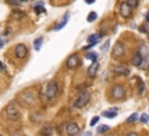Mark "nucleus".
Listing matches in <instances>:
<instances>
[{
	"label": "nucleus",
	"instance_id": "28",
	"mask_svg": "<svg viewBox=\"0 0 149 136\" xmlns=\"http://www.w3.org/2000/svg\"><path fill=\"white\" fill-rule=\"evenodd\" d=\"M98 122H99V116H95V117L91 120V126L93 127V126H96Z\"/></svg>",
	"mask_w": 149,
	"mask_h": 136
},
{
	"label": "nucleus",
	"instance_id": "3",
	"mask_svg": "<svg viewBox=\"0 0 149 136\" xmlns=\"http://www.w3.org/2000/svg\"><path fill=\"white\" fill-rule=\"evenodd\" d=\"M88 101H90V94L86 93V92H83V93H80V94L77 96V99L75 100L73 107H76V108H83L84 106L87 104Z\"/></svg>",
	"mask_w": 149,
	"mask_h": 136
},
{
	"label": "nucleus",
	"instance_id": "1",
	"mask_svg": "<svg viewBox=\"0 0 149 136\" xmlns=\"http://www.w3.org/2000/svg\"><path fill=\"white\" fill-rule=\"evenodd\" d=\"M5 114H6L7 120L13 121V122H14V121H18V120L20 119V112H19V109H18V107L14 106L13 103H11V104H8V106L6 107Z\"/></svg>",
	"mask_w": 149,
	"mask_h": 136
},
{
	"label": "nucleus",
	"instance_id": "33",
	"mask_svg": "<svg viewBox=\"0 0 149 136\" xmlns=\"http://www.w3.org/2000/svg\"><path fill=\"white\" fill-rule=\"evenodd\" d=\"M96 1V0H85V3L86 4H88V5H91V4H93Z\"/></svg>",
	"mask_w": 149,
	"mask_h": 136
},
{
	"label": "nucleus",
	"instance_id": "21",
	"mask_svg": "<svg viewBox=\"0 0 149 136\" xmlns=\"http://www.w3.org/2000/svg\"><path fill=\"white\" fill-rule=\"evenodd\" d=\"M108 130H110V127H108V126H106V124H101L100 127H98L97 133H98V134H104V133H106V131H108Z\"/></svg>",
	"mask_w": 149,
	"mask_h": 136
},
{
	"label": "nucleus",
	"instance_id": "38",
	"mask_svg": "<svg viewBox=\"0 0 149 136\" xmlns=\"http://www.w3.org/2000/svg\"><path fill=\"white\" fill-rule=\"evenodd\" d=\"M148 40H149V32H148Z\"/></svg>",
	"mask_w": 149,
	"mask_h": 136
},
{
	"label": "nucleus",
	"instance_id": "31",
	"mask_svg": "<svg viewBox=\"0 0 149 136\" xmlns=\"http://www.w3.org/2000/svg\"><path fill=\"white\" fill-rule=\"evenodd\" d=\"M80 136H92V133H91V131H86V133L82 134Z\"/></svg>",
	"mask_w": 149,
	"mask_h": 136
},
{
	"label": "nucleus",
	"instance_id": "22",
	"mask_svg": "<svg viewBox=\"0 0 149 136\" xmlns=\"http://www.w3.org/2000/svg\"><path fill=\"white\" fill-rule=\"evenodd\" d=\"M42 42H43L42 38H39V39H36V40L34 41V47H35V49H36V50H40V49H41Z\"/></svg>",
	"mask_w": 149,
	"mask_h": 136
},
{
	"label": "nucleus",
	"instance_id": "36",
	"mask_svg": "<svg viewBox=\"0 0 149 136\" xmlns=\"http://www.w3.org/2000/svg\"><path fill=\"white\" fill-rule=\"evenodd\" d=\"M140 30H141V32H142V33H143V32H147V31H146L147 28H146V27H143V26L141 27V28H140Z\"/></svg>",
	"mask_w": 149,
	"mask_h": 136
},
{
	"label": "nucleus",
	"instance_id": "23",
	"mask_svg": "<svg viewBox=\"0 0 149 136\" xmlns=\"http://www.w3.org/2000/svg\"><path fill=\"white\" fill-rule=\"evenodd\" d=\"M126 3H127L132 8H136V7L139 6V3H140V1H139V0H127Z\"/></svg>",
	"mask_w": 149,
	"mask_h": 136
},
{
	"label": "nucleus",
	"instance_id": "5",
	"mask_svg": "<svg viewBox=\"0 0 149 136\" xmlns=\"http://www.w3.org/2000/svg\"><path fill=\"white\" fill-rule=\"evenodd\" d=\"M124 53H125V46L121 43V42H116L112 49V57L113 58H120L124 55Z\"/></svg>",
	"mask_w": 149,
	"mask_h": 136
},
{
	"label": "nucleus",
	"instance_id": "18",
	"mask_svg": "<svg viewBox=\"0 0 149 136\" xmlns=\"http://www.w3.org/2000/svg\"><path fill=\"white\" fill-rule=\"evenodd\" d=\"M136 81H137V85H139V93L142 94L143 90H144V84H143V81L141 80V77H136Z\"/></svg>",
	"mask_w": 149,
	"mask_h": 136
},
{
	"label": "nucleus",
	"instance_id": "12",
	"mask_svg": "<svg viewBox=\"0 0 149 136\" xmlns=\"http://www.w3.org/2000/svg\"><path fill=\"white\" fill-rule=\"evenodd\" d=\"M142 61H143L142 55L140 54V52H136V53L134 54V57H133V60H132L133 65H134V66H136V67H139V66H141Z\"/></svg>",
	"mask_w": 149,
	"mask_h": 136
},
{
	"label": "nucleus",
	"instance_id": "15",
	"mask_svg": "<svg viewBox=\"0 0 149 136\" xmlns=\"http://www.w3.org/2000/svg\"><path fill=\"white\" fill-rule=\"evenodd\" d=\"M100 34H91L90 37L87 38V42L88 43H97L98 42V40L100 39Z\"/></svg>",
	"mask_w": 149,
	"mask_h": 136
},
{
	"label": "nucleus",
	"instance_id": "6",
	"mask_svg": "<svg viewBox=\"0 0 149 136\" xmlns=\"http://www.w3.org/2000/svg\"><path fill=\"white\" fill-rule=\"evenodd\" d=\"M14 52H15V57H16L18 59H24L26 55H27V52H28V50H27L26 45L19 43V45H16Z\"/></svg>",
	"mask_w": 149,
	"mask_h": 136
},
{
	"label": "nucleus",
	"instance_id": "32",
	"mask_svg": "<svg viewBox=\"0 0 149 136\" xmlns=\"http://www.w3.org/2000/svg\"><path fill=\"white\" fill-rule=\"evenodd\" d=\"M126 136H139L136 133H134V131H131V133H128Z\"/></svg>",
	"mask_w": 149,
	"mask_h": 136
},
{
	"label": "nucleus",
	"instance_id": "24",
	"mask_svg": "<svg viewBox=\"0 0 149 136\" xmlns=\"http://www.w3.org/2000/svg\"><path fill=\"white\" fill-rule=\"evenodd\" d=\"M137 119H139V114H137V113H134V114H132V115L127 119V122H128V123H131V122H135Z\"/></svg>",
	"mask_w": 149,
	"mask_h": 136
},
{
	"label": "nucleus",
	"instance_id": "13",
	"mask_svg": "<svg viewBox=\"0 0 149 136\" xmlns=\"http://www.w3.org/2000/svg\"><path fill=\"white\" fill-rule=\"evenodd\" d=\"M69 17H70V14L69 13H67L64 17H63V19H62V21L59 22L58 25H56L55 26V31H58V30H61V28H63V27L68 23V20H69Z\"/></svg>",
	"mask_w": 149,
	"mask_h": 136
},
{
	"label": "nucleus",
	"instance_id": "35",
	"mask_svg": "<svg viewBox=\"0 0 149 136\" xmlns=\"http://www.w3.org/2000/svg\"><path fill=\"white\" fill-rule=\"evenodd\" d=\"M4 46V41H3V39L1 38H0V48H1Z\"/></svg>",
	"mask_w": 149,
	"mask_h": 136
},
{
	"label": "nucleus",
	"instance_id": "37",
	"mask_svg": "<svg viewBox=\"0 0 149 136\" xmlns=\"http://www.w3.org/2000/svg\"><path fill=\"white\" fill-rule=\"evenodd\" d=\"M107 136H115V135H113V134H110V135H107Z\"/></svg>",
	"mask_w": 149,
	"mask_h": 136
},
{
	"label": "nucleus",
	"instance_id": "10",
	"mask_svg": "<svg viewBox=\"0 0 149 136\" xmlns=\"http://www.w3.org/2000/svg\"><path fill=\"white\" fill-rule=\"evenodd\" d=\"M98 67H99L98 61H95L90 67H88V69H87V76L88 77H93L96 75L97 70H98Z\"/></svg>",
	"mask_w": 149,
	"mask_h": 136
},
{
	"label": "nucleus",
	"instance_id": "40",
	"mask_svg": "<svg viewBox=\"0 0 149 136\" xmlns=\"http://www.w3.org/2000/svg\"><path fill=\"white\" fill-rule=\"evenodd\" d=\"M15 136H18V135H15Z\"/></svg>",
	"mask_w": 149,
	"mask_h": 136
},
{
	"label": "nucleus",
	"instance_id": "29",
	"mask_svg": "<svg viewBox=\"0 0 149 136\" xmlns=\"http://www.w3.org/2000/svg\"><path fill=\"white\" fill-rule=\"evenodd\" d=\"M108 46H110V40H107V41L101 46V50H106V49L108 48Z\"/></svg>",
	"mask_w": 149,
	"mask_h": 136
},
{
	"label": "nucleus",
	"instance_id": "4",
	"mask_svg": "<svg viewBox=\"0 0 149 136\" xmlns=\"http://www.w3.org/2000/svg\"><path fill=\"white\" fill-rule=\"evenodd\" d=\"M112 96L115 99V100H121L125 97L126 95V92H125V88L120 85H115L113 88H112V92H111Z\"/></svg>",
	"mask_w": 149,
	"mask_h": 136
},
{
	"label": "nucleus",
	"instance_id": "17",
	"mask_svg": "<svg viewBox=\"0 0 149 136\" xmlns=\"http://www.w3.org/2000/svg\"><path fill=\"white\" fill-rule=\"evenodd\" d=\"M23 17H24V13H22L21 11H13V13L11 15V18L12 19H15V20H20Z\"/></svg>",
	"mask_w": 149,
	"mask_h": 136
},
{
	"label": "nucleus",
	"instance_id": "39",
	"mask_svg": "<svg viewBox=\"0 0 149 136\" xmlns=\"http://www.w3.org/2000/svg\"><path fill=\"white\" fill-rule=\"evenodd\" d=\"M0 136H3V135H1V134H0Z\"/></svg>",
	"mask_w": 149,
	"mask_h": 136
},
{
	"label": "nucleus",
	"instance_id": "14",
	"mask_svg": "<svg viewBox=\"0 0 149 136\" xmlns=\"http://www.w3.org/2000/svg\"><path fill=\"white\" fill-rule=\"evenodd\" d=\"M40 134L43 135V136H51V134H52L51 127H50V126H44V127L40 130Z\"/></svg>",
	"mask_w": 149,
	"mask_h": 136
},
{
	"label": "nucleus",
	"instance_id": "34",
	"mask_svg": "<svg viewBox=\"0 0 149 136\" xmlns=\"http://www.w3.org/2000/svg\"><path fill=\"white\" fill-rule=\"evenodd\" d=\"M146 21H147V22H149V12L146 14Z\"/></svg>",
	"mask_w": 149,
	"mask_h": 136
},
{
	"label": "nucleus",
	"instance_id": "7",
	"mask_svg": "<svg viewBox=\"0 0 149 136\" xmlns=\"http://www.w3.org/2000/svg\"><path fill=\"white\" fill-rule=\"evenodd\" d=\"M65 130H67V134H68L69 136H76V135L79 133L80 128H79V126H78L77 123H75V122H70V123H68V124H67Z\"/></svg>",
	"mask_w": 149,
	"mask_h": 136
},
{
	"label": "nucleus",
	"instance_id": "2",
	"mask_svg": "<svg viewBox=\"0 0 149 136\" xmlns=\"http://www.w3.org/2000/svg\"><path fill=\"white\" fill-rule=\"evenodd\" d=\"M58 92V86H57V82L55 80H50L48 85H47V89H46V97L48 100H51L56 96Z\"/></svg>",
	"mask_w": 149,
	"mask_h": 136
},
{
	"label": "nucleus",
	"instance_id": "30",
	"mask_svg": "<svg viewBox=\"0 0 149 136\" xmlns=\"http://www.w3.org/2000/svg\"><path fill=\"white\" fill-rule=\"evenodd\" d=\"M5 70H6V68H5L4 64H3V62H0V72H5Z\"/></svg>",
	"mask_w": 149,
	"mask_h": 136
},
{
	"label": "nucleus",
	"instance_id": "16",
	"mask_svg": "<svg viewBox=\"0 0 149 136\" xmlns=\"http://www.w3.org/2000/svg\"><path fill=\"white\" fill-rule=\"evenodd\" d=\"M101 115L107 117V119H114L116 116V112L115 110H105V112H103Z\"/></svg>",
	"mask_w": 149,
	"mask_h": 136
},
{
	"label": "nucleus",
	"instance_id": "25",
	"mask_svg": "<svg viewBox=\"0 0 149 136\" xmlns=\"http://www.w3.org/2000/svg\"><path fill=\"white\" fill-rule=\"evenodd\" d=\"M140 121H141V123H148V122H149V115L146 114V113H143V114L140 116Z\"/></svg>",
	"mask_w": 149,
	"mask_h": 136
},
{
	"label": "nucleus",
	"instance_id": "9",
	"mask_svg": "<svg viewBox=\"0 0 149 136\" xmlns=\"http://www.w3.org/2000/svg\"><path fill=\"white\" fill-rule=\"evenodd\" d=\"M120 13H121L122 17L128 18V17H131V14H132V7H131L127 3H122V4L120 5Z\"/></svg>",
	"mask_w": 149,
	"mask_h": 136
},
{
	"label": "nucleus",
	"instance_id": "27",
	"mask_svg": "<svg viewBox=\"0 0 149 136\" xmlns=\"http://www.w3.org/2000/svg\"><path fill=\"white\" fill-rule=\"evenodd\" d=\"M34 10H35V12H36L37 14H40V13H44V12H46V10H44V7H43L42 5L35 6V7H34Z\"/></svg>",
	"mask_w": 149,
	"mask_h": 136
},
{
	"label": "nucleus",
	"instance_id": "19",
	"mask_svg": "<svg viewBox=\"0 0 149 136\" xmlns=\"http://www.w3.org/2000/svg\"><path fill=\"white\" fill-rule=\"evenodd\" d=\"M86 59L87 60H91V61H97V59H98V55H97V53H87L86 54Z\"/></svg>",
	"mask_w": 149,
	"mask_h": 136
},
{
	"label": "nucleus",
	"instance_id": "11",
	"mask_svg": "<svg viewBox=\"0 0 149 136\" xmlns=\"http://www.w3.org/2000/svg\"><path fill=\"white\" fill-rule=\"evenodd\" d=\"M113 72L115 74H119V75H128L129 74V69L124 67V66H115V67H113Z\"/></svg>",
	"mask_w": 149,
	"mask_h": 136
},
{
	"label": "nucleus",
	"instance_id": "20",
	"mask_svg": "<svg viewBox=\"0 0 149 136\" xmlns=\"http://www.w3.org/2000/svg\"><path fill=\"white\" fill-rule=\"evenodd\" d=\"M96 19H97V13H96L95 11H92V12L88 13V15H87V18H86V20H87L88 22H92V21H95Z\"/></svg>",
	"mask_w": 149,
	"mask_h": 136
},
{
	"label": "nucleus",
	"instance_id": "26",
	"mask_svg": "<svg viewBox=\"0 0 149 136\" xmlns=\"http://www.w3.org/2000/svg\"><path fill=\"white\" fill-rule=\"evenodd\" d=\"M7 1L11 5H20L21 3H26L27 0H7Z\"/></svg>",
	"mask_w": 149,
	"mask_h": 136
},
{
	"label": "nucleus",
	"instance_id": "8",
	"mask_svg": "<svg viewBox=\"0 0 149 136\" xmlns=\"http://www.w3.org/2000/svg\"><path fill=\"white\" fill-rule=\"evenodd\" d=\"M78 64H79V58H78L77 54H73V55L69 57V59L67 60V67L70 68V69L76 68L78 66Z\"/></svg>",
	"mask_w": 149,
	"mask_h": 136
}]
</instances>
